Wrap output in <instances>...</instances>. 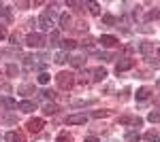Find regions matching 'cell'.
<instances>
[{
    "mask_svg": "<svg viewBox=\"0 0 160 142\" xmlns=\"http://www.w3.org/2000/svg\"><path fill=\"white\" fill-rule=\"evenodd\" d=\"M11 43H13V45H19V36H17V34H11Z\"/></svg>",
    "mask_w": 160,
    "mask_h": 142,
    "instance_id": "obj_33",
    "label": "cell"
},
{
    "mask_svg": "<svg viewBox=\"0 0 160 142\" xmlns=\"http://www.w3.org/2000/svg\"><path fill=\"white\" fill-rule=\"evenodd\" d=\"M71 25V17H68V13H62L60 15V28H68Z\"/></svg>",
    "mask_w": 160,
    "mask_h": 142,
    "instance_id": "obj_14",
    "label": "cell"
},
{
    "mask_svg": "<svg viewBox=\"0 0 160 142\" xmlns=\"http://www.w3.org/2000/svg\"><path fill=\"white\" fill-rule=\"evenodd\" d=\"M160 17V11H149L148 13V19H158Z\"/></svg>",
    "mask_w": 160,
    "mask_h": 142,
    "instance_id": "obj_29",
    "label": "cell"
},
{
    "mask_svg": "<svg viewBox=\"0 0 160 142\" xmlns=\"http://www.w3.org/2000/svg\"><path fill=\"white\" fill-rule=\"evenodd\" d=\"M158 57H160V49H158Z\"/></svg>",
    "mask_w": 160,
    "mask_h": 142,
    "instance_id": "obj_37",
    "label": "cell"
},
{
    "mask_svg": "<svg viewBox=\"0 0 160 142\" xmlns=\"http://www.w3.org/2000/svg\"><path fill=\"white\" fill-rule=\"evenodd\" d=\"M154 104H156V106H160V98H156V100H154Z\"/></svg>",
    "mask_w": 160,
    "mask_h": 142,
    "instance_id": "obj_36",
    "label": "cell"
},
{
    "mask_svg": "<svg viewBox=\"0 0 160 142\" xmlns=\"http://www.w3.org/2000/svg\"><path fill=\"white\" fill-rule=\"evenodd\" d=\"M148 98H149V89H148V87L137 89V100H139V102H143V100H148Z\"/></svg>",
    "mask_w": 160,
    "mask_h": 142,
    "instance_id": "obj_11",
    "label": "cell"
},
{
    "mask_svg": "<svg viewBox=\"0 0 160 142\" xmlns=\"http://www.w3.org/2000/svg\"><path fill=\"white\" fill-rule=\"evenodd\" d=\"M17 110H22V112H32V110H37V104L30 102V100H24V102L17 104Z\"/></svg>",
    "mask_w": 160,
    "mask_h": 142,
    "instance_id": "obj_8",
    "label": "cell"
},
{
    "mask_svg": "<svg viewBox=\"0 0 160 142\" xmlns=\"http://www.w3.org/2000/svg\"><path fill=\"white\" fill-rule=\"evenodd\" d=\"M115 21H118V19H115L113 15H109V13H107V15H102V24H107V25H113Z\"/></svg>",
    "mask_w": 160,
    "mask_h": 142,
    "instance_id": "obj_20",
    "label": "cell"
},
{
    "mask_svg": "<svg viewBox=\"0 0 160 142\" xmlns=\"http://www.w3.org/2000/svg\"><path fill=\"white\" fill-rule=\"evenodd\" d=\"M43 43H45L43 34H28V36H26V45H28V47H32V49L43 47Z\"/></svg>",
    "mask_w": 160,
    "mask_h": 142,
    "instance_id": "obj_3",
    "label": "cell"
},
{
    "mask_svg": "<svg viewBox=\"0 0 160 142\" xmlns=\"http://www.w3.org/2000/svg\"><path fill=\"white\" fill-rule=\"evenodd\" d=\"M143 140L145 142H158V134H156V131H148V134L143 136Z\"/></svg>",
    "mask_w": 160,
    "mask_h": 142,
    "instance_id": "obj_16",
    "label": "cell"
},
{
    "mask_svg": "<svg viewBox=\"0 0 160 142\" xmlns=\"http://www.w3.org/2000/svg\"><path fill=\"white\" fill-rule=\"evenodd\" d=\"M83 142H98V138H96V136H88Z\"/></svg>",
    "mask_w": 160,
    "mask_h": 142,
    "instance_id": "obj_34",
    "label": "cell"
},
{
    "mask_svg": "<svg viewBox=\"0 0 160 142\" xmlns=\"http://www.w3.org/2000/svg\"><path fill=\"white\" fill-rule=\"evenodd\" d=\"M53 17H56L53 9H47V11H45L43 15H41V17H38V28H41L43 32L51 30V28H53Z\"/></svg>",
    "mask_w": 160,
    "mask_h": 142,
    "instance_id": "obj_1",
    "label": "cell"
},
{
    "mask_svg": "<svg viewBox=\"0 0 160 142\" xmlns=\"http://www.w3.org/2000/svg\"><path fill=\"white\" fill-rule=\"evenodd\" d=\"M71 64H73L75 68H81V66H83V57H73V59H71Z\"/></svg>",
    "mask_w": 160,
    "mask_h": 142,
    "instance_id": "obj_27",
    "label": "cell"
},
{
    "mask_svg": "<svg viewBox=\"0 0 160 142\" xmlns=\"http://www.w3.org/2000/svg\"><path fill=\"white\" fill-rule=\"evenodd\" d=\"M51 81V74H47V72H41V74H38V83L41 85H47Z\"/></svg>",
    "mask_w": 160,
    "mask_h": 142,
    "instance_id": "obj_19",
    "label": "cell"
},
{
    "mask_svg": "<svg viewBox=\"0 0 160 142\" xmlns=\"http://www.w3.org/2000/svg\"><path fill=\"white\" fill-rule=\"evenodd\" d=\"M94 119H102V117H109V110H96L94 115H92Z\"/></svg>",
    "mask_w": 160,
    "mask_h": 142,
    "instance_id": "obj_26",
    "label": "cell"
},
{
    "mask_svg": "<svg viewBox=\"0 0 160 142\" xmlns=\"http://www.w3.org/2000/svg\"><path fill=\"white\" fill-rule=\"evenodd\" d=\"M92 74H94V81H105L107 79V70L105 68H96Z\"/></svg>",
    "mask_w": 160,
    "mask_h": 142,
    "instance_id": "obj_12",
    "label": "cell"
},
{
    "mask_svg": "<svg viewBox=\"0 0 160 142\" xmlns=\"http://www.w3.org/2000/svg\"><path fill=\"white\" fill-rule=\"evenodd\" d=\"M158 142H160V136H158Z\"/></svg>",
    "mask_w": 160,
    "mask_h": 142,
    "instance_id": "obj_38",
    "label": "cell"
},
{
    "mask_svg": "<svg viewBox=\"0 0 160 142\" xmlns=\"http://www.w3.org/2000/svg\"><path fill=\"white\" fill-rule=\"evenodd\" d=\"M90 13L98 15V4H96V2H90Z\"/></svg>",
    "mask_w": 160,
    "mask_h": 142,
    "instance_id": "obj_30",
    "label": "cell"
},
{
    "mask_svg": "<svg viewBox=\"0 0 160 142\" xmlns=\"http://www.w3.org/2000/svg\"><path fill=\"white\" fill-rule=\"evenodd\" d=\"M98 43L102 45V47H115V45H118L120 40H118L115 36H111V34H102V36H100V40H98Z\"/></svg>",
    "mask_w": 160,
    "mask_h": 142,
    "instance_id": "obj_7",
    "label": "cell"
},
{
    "mask_svg": "<svg viewBox=\"0 0 160 142\" xmlns=\"http://www.w3.org/2000/svg\"><path fill=\"white\" fill-rule=\"evenodd\" d=\"M7 36V30H4V25H0V38H4Z\"/></svg>",
    "mask_w": 160,
    "mask_h": 142,
    "instance_id": "obj_35",
    "label": "cell"
},
{
    "mask_svg": "<svg viewBox=\"0 0 160 142\" xmlns=\"http://www.w3.org/2000/svg\"><path fill=\"white\" fill-rule=\"evenodd\" d=\"M43 127H45V121H43V119L34 117V119H30V121H28V131H32V134H38Z\"/></svg>",
    "mask_w": 160,
    "mask_h": 142,
    "instance_id": "obj_5",
    "label": "cell"
},
{
    "mask_svg": "<svg viewBox=\"0 0 160 142\" xmlns=\"http://www.w3.org/2000/svg\"><path fill=\"white\" fill-rule=\"evenodd\" d=\"M43 112H45V115H56V112H58V106H56V104H45Z\"/></svg>",
    "mask_w": 160,
    "mask_h": 142,
    "instance_id": "obj_15",
    "label": "cell"
},
{
    "mask_svg": "<svg viewBox=\"0 0 160 142\" xmlns=\"http://www.w3.org/2000/svg\"><path fill=\"white\" fill-rule=\"evenodd\" d=\"M41 95H43V98H47V100H49V98H53V91H47V89H45V91H41Z\"/></svg>",
    "mask_w": 160,
    "mask_h": 142,
    "instance_id": "obj_32",
    "label": "cell"
},
{
    "mask_svg": "<svg viewBox=\"0 0 160 142\" xmlns=\"http://www.w3.org/2000/svg\"><path fill=\"white\" fill-rule=\"evenodd\" d=\"M148 119L152 121V123H158V121H160V112H158V110H152Z\"/></svg>",
    "mask_w": 160,
    "mask_h": 142,
    "instance_id": "obj_23",
    "label": "cell"
},
{
    "mask_svg": "<svg viewBox=\"0 0 160 142\" xmlns=\"http://www.w3.org/2000/svg\"><path fill=\"white\" fill-rule=\"evenodd\" d=\"M56 142H71V134H68V131H60L58 138H56Z\"/></svg>",
    "mask_w": 160,
    "mask_h": 142,
    "instance_id": "obj_17",
    "label": "cell"
},
{
    "mask_svg": "<svg viewBox=\"0 0 160 142\" xmlns=\"http://www.w3.org/2000/svg\"><path fill=\"white\" fill-rule=\"evenodd\" d=\"M126 140H128V142H139V134H135V131H128V134H126Z\"/></svg>",
    "mask_w": 160,
    "mask_h": 142,
    "instance_id": "obj_25",
    "label": "cell"
},
{
    "mask_svg": "<svg viewBox=\"0 0 160 142\" xmlns=\"http://www.w3.org/2000/svg\"><path fill=\"white\" fill-rule=\"evenodd\" d=\"M30 91H32V87H30V85H22V87H19V94H22V95H28Z\"/></svg>",
    "mask_w": 160,
    "mask_h": 142,
    "instance_id": "obj_28",
    "label": "cell"
},
{
    "mask_svg": "<svg viewBox=\"0 0 160 142\" xmlns=\"http://www.w3.org/2000/svg\"><path fill=\"white\" fill-rule=\"evenodd\" d=\"M4 140L7 142H24V136H22L19 131H9V134L4 136Z\"/></svg>",
    "mask_w": 160,
    "mask_h": 142,
    "instance_id": "obj_9",
    "label": "cell"
},
{
    "mask_svg": "<svg viewBox=\"0 0 160 142\" xmlns=\"http://www.w3.org/2000/svg\"><path fill=\"white\" fill-rule=\"evenodd\" d=\"M0 17H2L4 21H11V11H9L7 7H0Z\"/></svg>",
    "mask_w": 160,
    "mask_h": 142,
    "instance_id": "obj_18",
    "label": "cell"
},
{
    "mask_svg": "<svg viewBox=\"0 0 160 142\" xmlns=\"http://www.w3.org/2000/svg\"><path fill=\"white\" fill-rule=\"evenodd\" d=\"M56 81H58V87L64 89V91H66V89H71L73 83H75V79H73V74H71V72H60V74L56 76Z\"/></svg>",
    "mask_w": 160,
    "mask_h": 142,
    "instance_id": "obj_2",
    "label": "cell"
},
{
    "mask_svg": "<svg viewBox=\"0 0 160 142\" xmlns=\"http://www.w3.org/2000/svg\"><path fill=\"white\" fill-rule=\"evenodd\" d=\"M7 72H9V74H11V76H15V74H17V66H9V68H7Z\"/></svg>",
    "mask_w": 160,
    "mask_h": 142,
    "instance_id": "obj_31",
    "label": "cell"
},
{
    "mask_svg": "<svg viewBox=\"0 0 160 142\" xmlns=\"http://www.w3.org/2000/svg\"><path fill=\"white\" fill-rule=\"evenodd\" d=\"M152 47H154L152 43H141V45H139V51H141V53H149Z\"/></svg>",
    "mask_w": 160,
    "mask_h": 142,
    "instance_id": "obj_22",
    "label": "cell"
},
{
    "mask_svg": "<svg viewBox=\"0 0 160 142\" xmlns=\"http://www.w3.org/2000/svg\"><path fill=\"white\" fill-rule=\"evenodd\" d=\"M86 121H88L86 115H68V117H66V123H68V125H83Z\"/></svg>",
    "mask_w": 160,
    "mask_h": 142,
    "instance_id": "obj_6",
    "label": "cell"
},
{
    "mask_svg": "<svg viewBox=\"0 0 160 142\" xmlns=\"http://www.w3.org/2000/svg\"><path fill=\"white\" fill-rule=\"evenodd\" d=\"M135 66V59H130V57H122L118 64H115V72L120 74V72H126V70H130Z\"/></svg>",
    "mask_w": 160,
    "mask_h": 142,
    "instance_id": "obj_4",
    "label": "cell"
},
{
    "mask_svg": "<svg viewBox=\"0 0 160 142\" xmlns=\"http://www.w3.org/2000/svg\"><path fill=\"white\" fill-rule=\"evenodd\" d=\"M60 43H62V47H64V51H71V49L77 47V43H75V40H71V38H66V40H60Z\"/></svg>",
    "mask_w": 160,
    "mask_h": 142,
    "instance_id": "obj_13",
    "label": "cell"
},
{
    "mask_svg": "<svg viewBox=\"0 0 160 142\" xmlns=\"http://www.w3.org/2000/svg\"><path fill=\"white\" fill-rule=\"evenodd\" d=\"M2 104H4L7 108H17V102L11 100V98H2Z\"/></svg>",
    "mask_w": 160,
    "mask_h": 142,
    "instance_id": "obj_21",
    "label": "cell"
},
{
    "mask_svg": "<svg viewBox=\"0 0 160 142\" xmlns=\"http://www.w3.org/2000/svg\"><path fill=\"white\" fill-rule=\"evenodd\" d=\"M66 59H68V55H66L64 51H62V53H56V64H64Z\"/></svg>",
    "mask_w": 160,
    "mask_h": 142,
    "instance_id": "obj_24",
    "label": "cell"
},
{
    "mask_svg": "<svg viewBox=\"0 0 160 142\" xmlns=\"http://www.w3.org/2000/svg\"><path fill=\"white\" fill-rule=\"evenodd\" d=\"M58 45H60V32H58V30H53L51 36H49V47H58Z\"/></svg>",
    "mask_w": 160,
    "mask_h": 142,
    "instance_id": "obj_10",
    "label": "cell"
}]
</instances>
